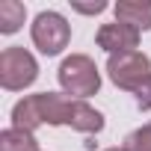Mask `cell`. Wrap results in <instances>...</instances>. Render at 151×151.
<instances>
[{
    "mask_svg": "<svg viewBox=\"0 0 151 151\" xmlns=\"http://www.w3.org/2000/svg\"><path fill=\"white\" fill-rule=\"evenodd\" d=\"M136 104H139V110H151V77L136 89Z\"/></svg>",
    "mask_w": 151,
    "mask_h": 151,
    "instance_id": "12",
    "label": "cell"
},
{
    "mask_svg": "<svg viewBox=\"0 0 151 151\" xmlns=\"http://www.w3.org/2000/svg\"><path fill=\"white\" fill-rule=\"evenodd\" d=\"M74 9L83 12V15H95V12H104L107 3H101V0H98V3H74Z\"/></svg>",
    "mask_w": 151,
    "mask_h": 151,
    "instance_id": "13",
    "label": "cell"
},
{
    "mask_svg": "<svg viewBox=\"0 0 151 151\" xmlns=\"http://www.w3.org/2000/svg\"><path fill=\"white\" fill-rule=\"evenodd\" d=\"M65 124H71L74 130H83V133H98V130L104 127V116H101L95 107H89L86 101H74V98H71Z\"/></svg>",
    "mask_w": 151,
    "mask_h": 151,
    "instance_id": "6",
    "label": "cell"
},
{
    "mask_svg": "<svg viewBox=\"0 0 151 151\" xmlns=\"http://www.w3.org/2000/svg\"><path fill=\"white\" fill-rule=\"evenodd\" d=\"M59 83H62V89H65L74 101H83V98L95 95L98 86H101L98 65H95L86 53H71V56L62 59V65H59Z\"/></svg>",
    "mask_w": 151,
    "mask_h": 151,
    "instance_id": "1",
    "label": "cell"
},
{
    "mask_svg": "<svg viewBox=\"0 0 151 151\" xmlns=\"http://www.w3.org/2000/svg\"><path fill=\"white\" fill-rule=\"evenodd\" d=\"M24 24V6L18 0H0V33H15Z\"/></svg>",
    "mask_w": 151,
    "mask_h": 151,
    "instance_id": "10",
    "label": "cell"
},
{
    "mask_svg": "<svg viewBox=\"0 0 151 151\" xmlns=\"http://www.w3.org/2000/svg\"><path fill=\"white\" fill-rule=\"evenodd\" d=\"M116 21L130 24L136 30H151V0H119Z\"/></svg>",
    "mask_w": 151,
    "mask_h": 151,
    "instance_id": "7",
    "label": "cell"
},
{
    "mask_svg": "<svg viewBox=\"0 0 151 151\" xmlns=\"http://www.w3.org/2000/svg\"><path fill=\"white\" fill-rule=\"evenodd\" d=\"M107 151H124V148H107Z\"/></svg>",
    "mask_w": 151,
    "mask_h": 151,
    "instance_id": "14",
    "label": "cell"
},
{
    "mask_svg": "<svg viewBox=\"0 0 151 151\" xmlns=\"http://www.w3.org/2000/svg\"><path fill=\"white\" fill-rule=\"evenodd\" d=\"M71 39V27L68 21L59 15V12H39L36 21H33V42L42 53L53 56L59 53Z\"/></svg>",
    "mask_w": 151,
    "mask_h": 151,
    "instance_id": "4",
    "label": "cell"
},
{
    "mask_svg": "<svg viewBox=\"0 0 151 151\" xmlns=\"http://www.w3.org/2000/svg\"><path fill=\"white\" fill-rule=\"evenodd\" d=\"M0 151H39V142L33 133L9 127V130L0 133Z\"/></svg>",
    "mask_w": 151,
    "mask_h": 151,
    "instance_id": "9",
    "label": "cell"
},
{
    "mask_svg": "<svg viewBox=\"0 0 151 151\" xmlns=\"http://www.w3.org/2000/svg\"><path fill=\"white\" fill-rule=\"evenodd\" d=\"M139 45V30L130 27V24H104L98 30V47H104L110 56L113 53H127V50H136Z\"/></svg>",
    "mask_w": 151,
    "mask_h": 151,
    "instance_id": "5",
    "label": "cell"
},
{
    "mask_svg": "<svg viewBox=\"0 0 151 151\" xmlns=\"http://www.w3.org/2000/svg\"><path fill=\"white\" fill-rule=\"evenodd\" d=\"M124 151H151V122L124 139Z\"/></svg>",
    "mask_w": 151,
    "mask_h": 151,
    "instance_id": "11",
    "label": "cell"
},
{
    "mask_svg": "<svg viewBox=\"0 0 151 151\" xmlns=\"http://www.w3.org/2000/svg\"><path fill=\"white\" fill-rule=\"evenodd\" d=\"M107 74L119 89H139L148 77H151V59L139 50H127V53H113L107 59Z\"/></svg>",
    "mask_w": 151,
    "mask_h": 151,
    "instance_id": "2",
    "label": "cell"
},
{
    "mask_svg": "<svg viewBox=\"0 0 151 151\" xmlns=\"http://www.w3.org/2000/svg\"><path fill=\"white\" fill-rule=\"evenodd\" d=\"M39 77V65L33 59V53H27L24 47H6L0 53V86L18 92L24 86H30Z\"/></svg>",
    "mask_w": 151,
    "mask_h": 151,
    "instance_id": "3",
    "label": "cell"
},
{
    "mask_svg": "<svg viewBox=\"0 0 151 151\" xmlns=\"http://www.w3.org/2000/svg\"><path fill=\"white\" fill-rule=\"evenodd\" d=\"M39 124H45V119H42V101H39V95H27L12 110V127L33 133Z\"/></svg>",
    "mask_w": 151,
    "mask_h": 151,
    "instance_id": "8",
    "label": "cell"
}]
</instances>
